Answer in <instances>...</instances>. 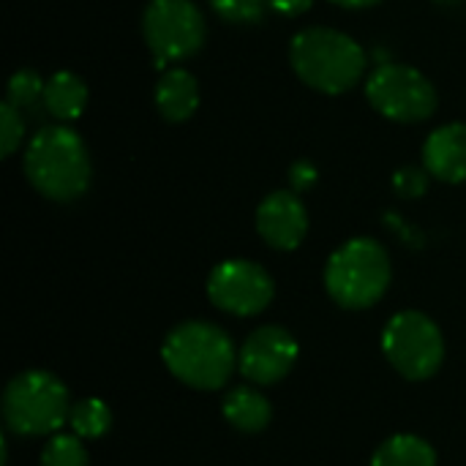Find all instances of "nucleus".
Instances as JSON below:
<instances>
[{
    "mask_svg": "<svg viewBox=\"0 0 466 466\" xmlns=\"http://www.w3.org/2000/svg\"><path fill=\"white\" fill-rule=\"evenodd\" d=\"M238 355L232 336L205 319H188L172 328L161 344V360L167 371L191 390H221L238 371Z\"/></svg>",
    "mask_w": 466,
    "mask_h": 466,
    "instance_id": "nucleus-1",
    "label": "nucleus"
},
{
    "mask_svg": "<svg viewBox=\"0 0 466 466\" xmlns=\"http://www.w3.org/2000/svg\"><path fill=\"white\" fill-rule=\"evenodd\" d=\"M25 175L52 202L82 197L90 186V156L82 137L66 126H44L35 131L25 150Z\"/></svg>",
    "mask_w": 466,
    "mask_h": 466,
    "instance_id": "nucleus-2",
    "label": "nucleus"
},
{
    "mask_svg": "<svg viewBox=\"0 0 466 466\" xmlns=\"http://www.w3.org/2000/svg\"><path fill=\"white\" fill-rule=\"evenodd\" d=\"M289 63L309 87L339 96L360 82L366 71V52L341 30L306 27L289 44Z\"/></svg>",
    "mask_w": 466,
    "mask_h": 466,
    "instance_id": "nucleus-3",
    "label": "nucleus"
},
{
    "mask_svg": "<svg viewBox=\"0 0 466 466\" xmlns=\"http://www.w3.org/2000/svg\"><path fill=\"white\" fill-rule=\"evenodd\" d=\"M393 279L390 257L382 243L371 238H352L333 251L325 268L328 295L350 311L377 306Z\"/></svg>",
    "mask_w": 466,
    "mask_h": 466,
    "instance_id": "nucleus-4",
    "label": "nucleus"
},
{
    "mask_svg": "<svg viewBox=\"0 0 466 466\" xmlns=\"http://www.w3.org/2000/svg\"><path fill=\"white\" fill-rule=\"evenodd\" d=\"M3 423L14 437H49L68 426L71 399L66 385L41 369L11 377L3 390Z\"/></svg>",
    "mask_w": 466,
    "mask_h": 466,
    "instance_id": "nucleus-5",
    "label": "nucleus"
},
{
    "mask_svg": "<svg viewBox=\"0 0 466 466\" xmlns=\"http://www.w3.org/2000/svg\"><path fill=\"white\" fill-rule=\"evenodd\" d=\"M382 352L404 380L426 382L445 363V339L429 314L399 311L382 330Z\"/></svg>",
    "mask_w": 466,
    "mask_h": 466,
    "instance_id": "nucleus-6",
    "label": "nucleus"
},
{
    "mask_svg": "<svg viewBox=\"0 0 466 466\" xmlns=\"http://www.w3.org/2000/svg\"><path fill=\"white\" fill-rule=\"evenodd\" d=\"M142 33L156 66H167L191 57L205 44V19L191 0H150Z\"/></svg>",
    "mask_w": 466,
    "mask_h": 466,
    "instance_id": "nucleus-7",
    "label": "nucleus"
},
{
    "mask_svg": "<svg viewBox=\"0 0 466 466\" xmlns=\"http://www.w3.org/2000/svg\"><path fill=\"white\" fill-rule=\"evenodd\" d=\"M366 96L380 115L396 123H420L437 109L434 85L418 68L401 63L380 66L366 82Z\"/></svg>",
    "mask_w": 466,
    "mask_h": 466,
    "instance_id": "nucleus-8",
    "label": "nucleus"
},
{
    "mask_svg": "<svg viewBox=\"0 0 466 466\" xmlns=\"http://www.w3.org/2000/svg\"><path fill=\"white\" fill-rule=\"evenodd\" d=\"M276 295L270 273L251 259H227L213 268L208 279L210 303L232 317H257L262 314Z\"/></svg>",
    "mask_w": 466,
    "mask_h": 466,
    "instance_id": "nucleus-9",
    "label": "nucleus"
},
{
    "mask_svg": "<svg viewBox=\"0 0 466 466\" xmlns=\"http://www.w3.org/2000/svg\"><path fill=\"white\" fill-rule=\"evenodd\" d=\"M298 355L300 347L287 328L262 325L243 341L238 355V371L246 382L257 388H270L295 369Z\"/></svg>",
    "mask_w": 466,
    "mask_h": 466,
    "instance_id": "nucleus-10",
    "label": "nucleus"
},
{
    "mask_svg": "<svg viewBox=\"0 0 466 466\" xmlns=\"http://www.w3.org/2000/svg\"><path fill=\"white\" fill-rule=\"evenodd\" d=\"M257 232L276 251H292L309 232V213L300 197L289 191L270 194L257 208Z\"/></svg>",
    "mask_w": 466,
    "mask_h": 466,
    "instance_id": "nucleus-11",
    "label": "nucleus"
},
{
    "mask_svg": "<svg viewBox=\"0 0 466 466\" xmlns=\"http://www.w3.org/2000/svg\"><path fill=\"white\" fill-rule=\"evenodd\" d=\"M423 167L445 183L466 180V123H448L429 134L423 145Z\"/></svg>",
    "mask_w": 466,
    "mask_h": 466,
    "instance_id": "nucleus-12",
    "label": "nucleus"
},
{
    "mask_svg": "<svg viewBox=\"0 0 466 466\" xmlns=\"http://www.w3.org/2000/svg\"><path fill=\"white\" fill-rule=\"evenodd\" d=\"M156 106L169 123L188 120L199 106L197 76L186 68H169L156 85Z\"/></svg>",
    "mask_w": 466,
    "mask_h": 466,
    "instance_id": "nucleus-13",
    "label": "nucleus"
},
{
    "mask_svg": "<svg viewBox=\"0 0 466 466\" xmlns=\"http://www.w3.org/2000/svg\"><path fill=\"white\" fill-rule=\"evenodd\" d=\"M221 412L227 418V423L243 434H259L270 426L273 420V407L270 401L262 396V390H257V385H238L224 396Z\"/></svg>",
    "mask_w": 466,
    "mask_h": 466,
    "instance_id": "nucleus-14",
    "label": "nucleus"
},
{
    "mask_svg": "<svg viewBox=\"0 0 466 466\" xmlns=\"http://www.w3.org/2000/svg\"><path fill=\"white\" fill-rule=\"evenodd\" d=\"M87 104V85L71 74V71H57L46 79L44 85V106L52 117L68 123L82 115Z\"/></svg>",
    "mask_w": 466,
    "mask_h": 466,
    "instance_id": "nucleus-15",
    "label": "nucleus"
},
{
    "mask_svg": "<svg viewBox=\"0 0 466 466\" xmlns=\"http://www.w3.org/2000/svg\"><path fill=\"white\" fill-rule=\"evenodd\" d=\"M371 466H437V451L423 437L393 434L377 448Z\"/></svg>",
    "mask_w": 466,
    "mask_h": 466,
    "instance_id": "nucleus-16",
    "label": "nucleus"
},
{
    "mask_svg": "<svg viewBox=\"0 0 466 466\" xmlns=\"http://www.w3.org/2000/svg\"><path fill=\"white\" fill-rule=\"evenodd\" d=\"M68 429L79 440H101L112 429V410L101 399H82L71 404Z\"/></svg>",
    "mask_w": 466,
    "mask_h": 466,
    "instance_id": "nucleus-17",
    "label": "nucleus"
},
{
    "mask_svg": "<svg viewBox=\"0 0 466 466\" xmlns=\"http://www.w3.org/2000/svg\"><path fill=\"white\" fill-rule=\"evenodd\" d=\"M38 466H90V456L76 434H55L44 445Z\"/></svg>",
    "mask_w": 466,
    "mask_h": 466,
    "instance_id": "nucleus-18",
    "label": "nucleus"
},
{
    "mask_svg": "<svg viewBox=\"0 0 466 466\" xmlns=\"http://www.w3.org/2000/svg\"><path fill=\"white\" fill-rule=\"evenodd\" d=\"M44 85L46 82L35 71H30V68L16 71L8 82V104H14L16 109L35 104L38 98H44Z\"/></svg>",
    "mask_w": 466,
    "mask_h": 466,
    "instance_id": "nucleus-19",
    "label": "nucleus"
},
{
    "mask_svg": "<svg viewBox=\"0 0 466 466\" xmlns=\"http://www.w3.org/2000/svg\"><path fill=\"white\" fill-rule=\"evenodd\" d=\"M22 137H25V120L19 115V109L5 101L0 106V150H3V156H11L22 145Z\"/></svg>",
    "mask_w": 466,
    "mask_h": 466,
    "instance_id": "nucleus-20",
    "label": "nucleus"
},
{
    "mask_svg": "<svg viewBox=\"0 0 466 466\" xmlns=\"http://www.w3.org/2000/svg\"><path fill=\"white\" fill-rule=\"evenodd\" d=\"M213 11L227 22H257L265 11V0H210Z\"/></svg>",
    "mask_w": 466,
    "mask_h": 466,
    "instance_id": "nucleus-21",
    "label": "nucleus"
},
{
    "mask_svg": "<svg viewBox=\"0 0 466 466\" xmlns=\"http://www.w3.org/2000/svg\"><path fill=\"white\" fill-rule=\"evenodd\" d=\"M396 191L401 197H420L426 191V172L423 169H415V167H407L396 175L393 180Z\"/></svg>",
    "mask_w": 466,
    "mask_h": 466,
    "instance_id": "nucleus-22",
    "label": "nucleus"
},
{
    "mask_svg": "<svg viewBox=\"0 0 466 466\" xmlns=\"http://www.w3.org/2000/svg\"><path fill=\"white\" fill-rule=\"evenodd\" d=\"M265 3H268V8H273L284 16H298L303 11H309L314 0H265Z\"/></svg>",
    "mask_w": 466,
    "mask_h": 466,
    "instance_id": "nucleus-23",
    "label": "nucleus"
},
{
    "mask_svg": "<svg viewBox=\"0 0 466 466\" xmlns=\"http://www.w3.org/2000/svg\"><path fill=\"white\" fill-rule=\"evenodd\" d=\"M330 3L344 5V8H369V5H374V3H380V0H330Z\"/></svg>",
    "mask_w": 466,
    "mask_h": 466,
    "instance_id": "nucleus-24",
    "label": "nucleus"
},
{
    "mask_svg": "<svg viewBox=\"0 0 466 466\" xmlns=\"http://www.w3.org/2000/svg\"><path fill=\"white\" fill-rule=\"evenodd\" d=\"M440 3H456V0H440Z\"/></svg>",
    "mask_w": 466,
    "mask_h": 466,
    "instance_id": "nucleus-25",
    "label": "nucleus"
}]
</instances>
